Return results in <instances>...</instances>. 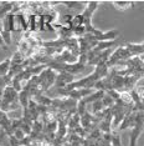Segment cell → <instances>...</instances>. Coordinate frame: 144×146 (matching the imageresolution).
Returning <instances> with one entry per match:
<instances>
[{"instance_id": "3957f363", "label": "cell", "mask_w": 144, "mask_h": 146, "mask_svg": "<svg viewBox=\"0 0 144 146\" xmlns=\"http://www.w3.org/2000/svg\"><path fill=\"white\" fill-rule=\"evenodd\" d=\"M57 79V72L50 68H46L42 72L39 74V85H40V91L44 94L47 91L52 85H55Z\"/></svg>"}, {"instance_id": "5b68a950", "label": "cell", "mask_w": 144, "mask_h": 146, "mask_svg": "<svg viewBox=\"0 0 144 146\" xmlns=\"http://www.w3.org/2000/svg\"><path fill=\"white\" fill-rule=\"evenodd\" d=\"M73 81H75V75L68 74V72H57V79L56 82H55V86L57 89L66 88L67 85H70Z\"/></svg>"}, {"instance_id": "7a4b0ae2", "label": "cell", "mask_w": 144, "mask_h": 146, "mask_svg": "<svg viewBox=\"0 0 144 146\" xmlns=\"http://www.w3.org/2000/svg\"><path fill=\"white\" fill-rule=\"evenodd\" d=\"M98 5H99V1H87L86 3V9L82 13L84 34H93L96 31V28H93V25H92V16L94 14V11L97 10Z\"/></svg>"}, {"instance_id": "9c48e42d", "label": "cell", "mask_w": 144, "mask_h": 146, "mask_svg": "<svg viewBox=\"0 0 144 146\" xmlns=\"http://www.w3.org/2000/svg\"><path fill=\"white\" fill-rule=\"evenodd\" d=\"M0 102H1V98H0Z\"/></svg>"}, {"instance_id": "52a82bcc", "label": "cell", "mask_w": 144, "mask_h": 146, "mask_svg": "<svg viewBox=\"0 0 144 146\" xmlns=\"http://www.w3.org/2000/svg\"><path fill=\"white\" fill-rule=\"evenodd\" d=\"M111 4H112L114 8L118 9V10H126L129 6L134 5V3L133 1H111Z\"/></svg>"}, {"instance_id": "277c9868", "label": "cell", "mask_w": 144, "mask_h": 146, "mask_svg": "<svg viewBox=\"0 0 144 146\" xmlns=\"http://www.w3.org/2000/svg\"><path fill=\"white\" fill-rule=\"evenodd\" d=\"M143 130H144V111H138V114H137L135 124L133 125L132 131H130L129 146H137L138 139H139V136L142 135Z\"/></svg>"}, {"instance_id": "8992f818", "label": "cell", "mask_w": 144, "mask_h": 146, "mask_svg": "<svg viewBox=\"0 0 144 146\" xmlns=\"http://www.w3.org/2000/svg\"><path fill=\"white\" fill-rule=\"evenodd\" d=\"M11 68V58L10 59H5L0 62V78H5L9 75Z\"/></svg>"}, {"instance_id": "ba28073f", "label": "cell", "mask_w": 144, "mask_h": 146, "mask_svg": "<svg viewBox=\"0 0 144 146\" xmlns=\"http://www.w3.org/2000/svg\"><path fill=\"white\" fill-rule=\"evenodd\" d=\"M111 145L112 146H122L119 135L114 131H112V135H111Z\"/></svg>"}, {"instance_id": "6da1fadb", "label": "cell", "mask_w": 144, "mask_h": 146, "mask_svg": "<svg viewBox=\"0 0 144 146\" xmlns=\"http://www.w3.org/2000/svg\"><path fill=\"white\" fill-rule=\"evenodd\" d=\"M20 101H19V92L12 88L11 85L6 86L4 92L1 95V102H0V110L8 112L11 110H16L20 108Z\"/></svg>"}]
</instances>
